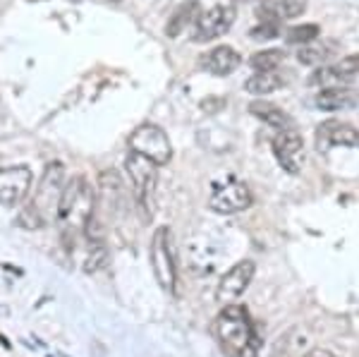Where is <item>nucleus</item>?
Listing matches in <instances>:
<instances>
[{
  "label": "nucleus",
  "mask_w": 359,
  "mask_h": 357,
  "mask_svg": "<svg viewBox=\"0 0 359 357\" xmlns=\"http://www.w3.org/2000/svg\"><path fill=\"white\" fill-rule=\"evenodd\" d=\"M151 262H154V276L158 281V285L172 295L177 288V264H175V252H172V233L168 226H161L154 233Z\"/></svg>",
  "instance_id": "obj_5"
},
{
  "label": "nucleus",
  "mask_w": 359,
  "mask_h": 357,
  "mask_svg": "<svg viewBox=\"0 0 359 357\" xmlns=\"http://www.w3.org/2000/svg\"><path fill=\"white\" fill-rule=\"evenodd\" d=\"M235 22V5H213L208 10H201V15L194 22L192 41L208 43L213 39L223 36Z\"/></svg>",
  "instance_id": "obj_9"
},
{
  "label": "nucleus",
  "mask_w": 359,
  "mask_h": 357,
  "mask_svg": "<svg viewBox=\"0 0 359 357\" xmlns=\"http://www.w3.org/2000/svg\"><path fill=\"white\" fill-rule=\"evenodd\" d=\"M328 55H331V48L318 41V39L311 43H304L302 48L297 50V60L302 62V65H321V62L328 60Z\"/></svg>",
  "instance_id": "obj_20"
},
{
  "label": "nucleus",
  "mask_w": 359,
  "mask_h": 357,
  "mask_svg": "<svg viewBox=\"0 0 359 357\" xmlns=\"http://www.w3.org/2000/svg\"><path fill=\"white\" fill-rule=\"evenodd\" d=\"M302 357H335L333 353H328V350H321V348H316V350H306V353Z\"/></svg>",
  "instance_id": "obj_27"
},
{
  "label": "nucleus",
  "mask_w": 359,
  "mask_h": 357,
  "mask_svg": "<svg viewBox=\"0 0 359 357\" xmlns=\"http://www.w3.org/2000/svg\"><path fill=\"white\" fill-rule=\"evenodd\" d=\"M306 350H311V336L304 326H294L273 345L271 357H302Z\"/></svg>",
  "instance_id": "obj_15"
},
{
  "label": "nucleus",
  "mask_w": 359,
  "mask_h": 357,
  "mask_svg": "<svg viewBox=\"0 0 359 357\" xmlns=\"http://www.w3.org/2000/svg\"><path fill=\"white\" fill-rule=\"evenodd\" d=\"M283 58L285 55H283V50H278V48L259 50V53H254L252 58H249V65H252L257 72H273L280 67Z\"/></svg>",
  "instance_id": "obj_21"
},
{
  "label": "nucleus",
  "mask_w": 359,
  "mask_h": 357,
  "mask_svg": "<svg viewBox=\"0 0 359 357\" xmlns=\"http://www.w3.org/2000/svg\"><path fill=\"white\" fill-rule=\"evenodd\" d=\"M252 189L245 182L237 180V177H225V180L213 185V192L208 197V206H211L216 214L230 216V214H240L252 206Z\"/></svg>",
  "instance_id": "obj_7"
},
{
  "label": "nucleus",
  "mask_w": 359,
  "mask_h": 357,
  "mask_svg": "<svg viewBox=\"0 0 359 357\" xmlns=\"http://www.w3.org/2000/svg\"><path fill=\"white\" fill-rule=\"evenodd\" d=\"M273 154H276L278 166H280L287 175H297L306 161L302 135L294 128L278 130L273 137Z\"/></svg>",
  "instance_id": "obj_8"
},
{
  "label": "nucleus",
  "mask_w": 359,
  "mask_h": 357,
  "mask_svg": "<svg viewBox=\"0 0 359 357\" xmlns=\"http://www.w3.org/2000/svg\"><path fill=\"white\" fill-rule=\"evenodd\" d=\"M213 333H216L221 348L230 357H257L259 338L254 321L247 307L242 304H225L221 314L213 319Z\"/></svg>",
  "instance_id": "obj_1"
},
{
  "label": "nucleus",
  "mask_w": 359,
  "mask_h": 357,
  "mask_svg": "<svg viewBox=\"0 0 359 357\" xmlns=\"http://www.w3.org/2000/svg\"><path fill=\"white\" fill-rule=\"evenodd\" d=\"M199 15H201V3H199V0H184V3H180L177 10L170 15V20H168V25H165V36L168 39H177L184 29L194 25Z\"/></svg>",
  "instance_id": "obj_18"
},
{
  "label": "nucleus",
  "mask_w": 359,
  "mask_h": 357,
  "mask_svg": "<svg viewBox=\"0 0 359 357\" xmlns=\"http://www.w3.org/2000/svg\"><path fill=\"white\" fill-rule=\"evenodd\" d=\"M283 86H285V77H283V74H278L276 70L273 72H257L245 82V89L249 91V94H254V96L273 94V91L283 89Z\"/></svg>",
  "instance_id": "obj_19"
},
{
  "label": "nucleus",
  "mask_w": 359,
  "mask_h": 357,
  "mask_svg": "<svg viewBox=\"0 0 359 357\" xmlns=\"http://www.w3.org/2000/svg\"><path fill=\"white\" fill-rule=\"evenodd\" d=\"M357 103H359V94L355 89H347V86H323L314 96V106L318 111H326V113L347 111V108H355Z\"/></svg>",
  "instance_id": "obj_14"
},
{
  "label": "nucleus",
  "mask_w": 359,
  "mask_h": 357,
  "mask_svg": "<svg viewBox=\"0 0 359 357\" xmlns=\"http://www.w3.org/2000/svg\"><path fill=\"white\" fill-rule=\"evenodd\" d=\"M318 34H321V29L318 25H294L292 29H287L285 34V41L287 43H297V46H304V43H311L318 39Z\"/></svg>",
  "instance_id": "obj_22"
},
{
  "label": "nucleus",
  "mask_w": 359,
  "mask_h": 357,
  "mask_svg": "<svg viewBox=\"0 0 359 357\" xmlns=\"http://www.w3.org/2000/svg\"><path fill=\"white\" fill-rule=\"evenodd\" d=\"M247 111L252 113L254 118L262 120V123L271 125V128H273L276 132H278V130L292 128V118H290V115L283 111L280 106H276V103H271V101H264V99L252 101V103L247 106Z\"/></svg>",
  "instance_id": "obj_17"
},
{
  "label": "nucleus",
  "mask_w": 359,
  "mask_h": 357,
  "mask_svg": "<svg viewBox=\"0 0 359 357\" xmlns=\"http://www.w3.org/2000/svg\"><path fill=\"white\" fill-rule=\"evenodd\" d=\"M306 10V0H264L259 8L262 22H280V20H294Z\"/></svg>",
  "instance_id": "obj_16"
},
{
  "label": "nucleus",
  "mask_w": 359,
  "mask_h": 357,
  "mask_svg": "<svg viewBox=\"0 0 359 357\" xmlns=\"http://www.w3.org/2000/svg\"><path fill=\"white\" fill-rule=\"evenodd\" d=\"M233 3H264V0H233Z\"/></svg>",
  "instance_id": "obj_29"
},
{
  "label": "nucleus",
  "mask_w": 359,
  "mask_h": 357,
  "mask_svg": "<svg viewBox=\"0 0 359 357\" xmlns=\"http://www.w3.org/2000/svg\"><path fill=\"white\" fill-rule=\"evenodd\" d=\"M333 72L338 79H350V77H357L359 74V53L355 55H347L343 60H338L333 65Z\"/></svg>",
  "instance_id": "obj_23"
},
{
  "label": "nucleus",
  "mask_w": 359,
  "mask_h": 357,
  "mask_svg": "<svg viewBox=\"0 0 359 357\" xmlns=\"http://www.w3.org/2000/svg\"><path fill=\"white\" fill-rule=\"evenodd\" d=\"M278 32H280V22H259L249 32V39H254V41H269V39L278 36Z\"/></svg>",
  "instance_id": "obj_24"
},
{
  "label": "nucleus",
  "mask_w": 359,
  "mask_h": 357,
  "mask_svg": "<svg viewBox=\"0 0 359 357\" xmlns=\"http://www.w3.org/2000/svg\"><path fill=\"white\" fill-rule=\"evenodd\" d=\"M94 201H96L94 189H91V185L82 175H74L65 182L60 201H57L55 221L60 223L62 233H65L67 238L86 230V223L94 216Z\"/></svg>",
  "instance_id": "obj_2"
},
{
  "label": "nucleus",
  "mask_w": 359,
  "mask_h": 357,
  "mask_svg": "<svg viewBox=\"0 0 359 357\" xmlns=\"http://www.w3.org/2000/svg\"><path fill=\"white\" fill-rule=\"evenodd\" d=\"M29 3H39V0H29Z\"/></svg>",
  "instance_id": "obj_30"
},
{
  "label": "nucleus",
  "mask_w": 359,
  "mask_h": 357,
  "mask_svg": "<svg viewBox=\"0 0 359 357\" xmlns=\"http://www.w3.org/2000/svg\"><path fill=\"white\" fill-rule=\"evenodd\" d=\"M359 130L345 120H323L316 128V149L321 154L331 151L333 147H357Z\"/></svg>",
  "instance_id": "obj_11"
},
{
  "label": "nucleus",
  "mask_w": 359,
  "mask_h": 357,
  "mask_svg": "<svg viewBox=\"0 0 359 357\" xmlns=\"http://www.w3.org/2000/svg\"><path fill=\"white\" fill-rule=\"evenodd\" d=\"M254 271H257V264L249 262V259H242L237 262L233 269L223 274L221 283L216 288V300L221 304H233L242 292L247 290L249 283L254 278Z\"/></svg>",
  "instance_id": "obj_10"
},
{
  "label": "nucleus",
  "mask_w": 359,
  "mask_h": 357,
  "mask_svg": "<svg viewBox=\"0 0 359 357\" xmlns=\"http://www.w3.org/2000/svg\"><path fill=\"white\" fill-rule=\"evenodd\" d=\"M0 343H3V345H5V348H8V350L13 348V345H10V341H8V338L3 336V333H0Z\"/></svg>",
  "instance_id": "obj_28"
},
{
  "label": "nucleus",
  "mask_w": 359,
  "mask_h": 357,
  "mask_svg": "<svg viewBox=\"0 0 359 357\" xmlns=\"http://www.w3.org/2000/svg\"><path fill=\"white\" fill-rule=\"evenodd\" d=\"M333 82H338V77H335V72H333V65L318 67V70L309 77L311 86H333Z\"/></svg>",
  "instance_id": "obj_25"
},
{
  "label": "nucleus",
  "mask_w": 359,
  "mask_h": 357,
  "mask_svg": "<svg viewBox=\"0 0 359 357\" xmlns=\"http://www.w3.org/2000/svg\"><path fill=\"white\" fill-rule=\"evenodd\" d=\"M32 187V170L27 166H10L0 170V206H17Z\"/></svg>",
  "instance_id": "obj_12"
},
{
  "label": "nucleus",
  "mask_w": 359,
  "mask_h": 357,
  "mask_svg": "<svg viewBox=\"0 0 359 357\" xmlns=\"http://www.w3.org/2000/svg\"><path fill=\"white\" fill-rule=\"evenodd\" d=\"M125 173L130 175V182L135 187V197L147 211V221L154 214V201H156V185H158V166L151 163L149 159L139 156L137 151L127 154L125 159Z\"/></svg>",
  "instance_id": "obj_4"
},
{
  "label": "nucleus",
  "mask_w": 359,
  "mask_h": 357,
  "mask_svg": "<svg viewBox=\"0 0 359 357\" xmlns=\"http://www.w3.org/2000/svg\"><path fill=\"white\" fill-rule=\"evenodd\" d=\"M240 53L233 48V46H216L208 53L201 55L199 67L206 70L208 74H216V77H225V74L235 72L240 67Z\"/></svg>",
  "instance_id": "obj_13"
},
{
  "label": "nucleus",
  "mask_w": 359,
  "mask_h": 357,
  "mask_svg": "<svg viewBox=\"0 0 359 357\" xmlns=\"http://www.w3.org/2000/svg\"><path fill=\"white\" fill-rule=\"evenodd\" d=\"M223 106H225V101H223V99H218V101L204 99V101H201V111H204V113H216V111H221Z\"/></svg>",
  "instance_id": "obj_26"
},
{
  "label": "nucleus",
  "mask_w": 359,
  "mask_h": 357,
  "mask_svg": "<svg viewBox=\"0 0 359 357\" xmlns=\"http://www.w3.org/2000/svg\"><path fill=\"white\" fill-rule=\"evenodd\" d=\"M113 3H120V0H113Z\"/></svg>",
  "instance_id": "obj_31"
},
{
  "label": "nucleus",
  "mask_w": 359,
  "mask_h": 357,
  "mask_svg": "<svg viewBox=\"0 0 359 357\" xmlns=\"http://www.w3.org/2000/svg\"><path fill=\"white\" fill-rule=\"evenodd\" d=\"M62 187H65V166L53 161L46 166L41 185H39V192L34 194L32 204L20 214V226H25L27 230H39L41 226L53 223Z\"/></svg>",
  "instance_id": "obj_3"
},
{
  "label": "nucleus",
  "mask_w": 359,
  "mask_h": 357,
  "mask_svg": "<svg viewBox=\"0 0 359 357\" xmlns=\"http://www.w3.org/2000/svg\"><path fill=\"white\" fill-rule=\"evenodd\" d=\"M130 147L139 156L149 159L156 166H165L172 161V144L165 130L154 123H144L130 135Z\"/></svg>",
  "instance_id": "obj_6"
}]
</instances>
